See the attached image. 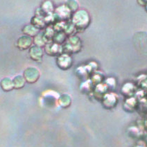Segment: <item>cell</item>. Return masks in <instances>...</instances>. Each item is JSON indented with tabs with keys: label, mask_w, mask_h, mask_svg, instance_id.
I'll return each instance as SVG.
<instances>
[{
	"label": "cell",
	"mask_w": 147,
	"mask_h": 147,
	"mask_svg": "<svg viewBox=\"0 0 147 147\" xmlns=\"http://www.w3.org/2000/svg\"><path fill=\"white\" fill-rule=\"evenodd\" d=\"M94 88V86H93L90 79L86 80V81L82 82L81 86H79V89L81 92L87 94L92 92Z\"/></svg>",
	"instance_id": "cell-13"
},
{
	"label": "cell",
	"mask_w": 147,
	"mask_h": 147,
	"mask_svg": "<svg viewBox=\"0 0 147 147\" xmlns=\"http://www.w3.org/2000/svg\"><path fill=\"white\" fill-rule=\"evenodd\" d=\"M44 33L45 37L47 38V40L48 41H52L53 36L56 34V31L53 29V26H50L46 28L45 33Z\"/></svg>",
	"instance_id": "cell-24"
},
{
	"label": "cell",
	"mask_w": 147,
	"mask_h": 147,
	"mask_svg": "<svg viewBox=\"0 0 147 147\" xmlns=\"http://www.w3.org/2000/svg\"><path fill=\"white\" fill-rule=\"evenodd\" d=\"M65 6L69 8L71 13H75L78 9V3L76 1H67L65 3Z\"/></svg>",
	"instance_id": "cell-26"
},
{
	"label": "cell",
	"mask_w": 147,
	"mask_h": 147,
	"mask_svg": "<svg viewBox=\"0 0 147 147\" xmlns=\"http://www.w3.org/2000/svg\"><path fill=\"white\" fill-rule=\"evenodd\" d=\"M58 102L59 105L63 108H68L71 103V96L68 94H62L58 97Z\"/></svg>",
	"instance_id": "cell-19"
},
{
	"label": "cell",
	"mask_w": 147,
	"mask_h": 147,
	"mask_svg": "<svg viewBox=\"0 0 147 147\" xmlns=\"http://www.w3.org/2000/svg\"><path fill=\"white\" fill-rule=\"evenodd\" d=\"M71 24L74 26L76 31L82 32L90 25V18L89 13L86 10H78L74 13L71 16Z\"/></svg>",
	"instance_id": "cell-1"
},
{
	"label": "cell",
	"mask_w": 147,
	"mask_h": 147,
	"mask_svg": "<svg viewBox=\"0 0 147 147\" xmlns=\"http://www.w3.org/2000/svg\"><path fill=\"white\" fill-rule=\"evenodd\" d=\"M22 76L26 83L33 84L38 81L40 76V73L37 68L30 67L24 70Z\"/></svg>",
	"instance_id": "cell-3"
},
{
	"label": "cell",
	"mask_w": 147,
	"mask_h": 147,
	"mask_svg": "<svg viewBox=\"0 0 147 147\" xmlns=\"http://www.w3.org/2000/svg\"><path fill=\"white\" fill-rule=\"evenodd\" d=\"M108 89H107L106 86L103 83L98 84L97 86H94V89H93V94H94V98L96 99L101 101L102 99L103 96L108 92Z\"/></svg>",
	"instance_id": "cell-12"
},
{
	"label": "cell",
	"mask_w": 147,
	"mask_h": 147,
	"mask_svg": "<svg viewBox=\"0 0 147 147\" xmlns=\"http://www.w3.org/2000/svg\"><path fill=\"white\" fill-rule=\"evenodd\" d=\"M72 63V58L70 56V55L65 53H61L56 59V65L60 69L63 70H67L71 68Z\"/></svg>",
	"instance_id": "cell-4"
},
{
	"label": "cell",
	"mask_w": 147,
	"mask_h": 147,
	"mask_svg": "<svg viewBox=\"0 0 147 147\" xmlns=\"http://www.w3.org/2000/svg\"><path fill=\"white\" fill-rule=\"evenodd\" d=\"M48 42L49 41L45 37L44 33L40 32L34 37L33 40V42L35 44V46L39 47L40 48L42 47H45Z\"/></svg>",
	"instance_id": "cell-14"
},
{
	"label": "cell",
	"mask_w": 147,
	"mask_h": 147,
	"mask_svg": "<svg viewBox=\"0 0 147 147\" xmlns=\"http://www.w3.org/2000/svg\"><path fill=\"white\" fill-rule=\"evenodd\" d=\"M31 24L33 25V26L37 28L38 30H40L42 29H45L47 26L46 23H45L44 18H42V17L40 16H34L31 19Z\"/></svg>",
	"instance_id": "cell-15"
},
{
	"label": "cell",
	"mask_w": 147,
	"mask_h": 147,
	"mask_svg": "<svg viewBox=\"0 0 147 147\" xmlns=\"http://www.w3.org/2000/svg\"><path fill=\"white\" fill-rule=\"evenodd\" d=\"M81 39L77 36H69L67 40L63 45V52L70 54V53H76L79 52L81 49Z\"/></svg>",
	"instance_id": "cell-2"
},
{
	"label": "cell",
	"mask_w": 147,
	"mask_h": 147,
	"mask_svg": "<svg viewBox=\"0 0 147 147\" xmlns=\"http://www.w3.org/2000/svg\"><path fill=\"white\" fill-rule=\"evenodd\" d=\"M137 92V87L134 83H126L123 85L121 87V92L123 96H126V98L132 97L134 96V95L136 94Z\"/></svg>",
	"instance_id": "cell-10"
},
{
	"label": "cell",
	"mask_w": 147,
	"mask_h": 147,
	"mask_svg": "<svg viewBox=\"0 0 147 147\" xmlns=\"http://www.w3.org/2000/svg\"><path fill=\"white\" fill-rule=\"evenodd\" d=\"M138 105H139V101L138 98L135 96H132V97L126 98L123 103V109L128 113H133L138 108Z\"/></svg>",
	"instance_id": "cell-9"
},
{
	"label": "cell",
	"mask_w": 147,
	"mask_h": 147,
	"mask_svg": "<svg viewBox=\"0 0 147 147\" xmlns=\"http://www.w3.org/2000/svg\"><path fill=\"white\" fill-rule=\"evenodd\" d=\"M33 44V39L31 37L24 36L20 37L16 42V46L19 49L24 51L31 47Z\"/></svg>",
	"instance_id": "cell-8"
},
{
	"label": "cell",
	"mask_w": 147,
	"mask_h": 147,
	"mask_svg": "<svg viewBox=\"0 0 147 147\" xmlns=\"http://www.w3.org/2000/svg\"><path fill=\"white\" fill-rule=\"evenodd\" d=\"M29 54L30 58L36 62H40L43 57V51L42 48L37 46H31L30 48Z\"/></svg>",
	"instance_id": "cell-11"
},
{
	"label": "cell",
	"mask_w": 147,
	"mask_h": 147,
	"mask_svg": "<svg viewBox=\"0 0 147 147\" xmlns=\"http://www.w3.org/2000/svg\"><path fill=\"white\" fill-rule=\"evenodd\" d=\"M0 87L5 92H10L14 89L12 79L8 77H5L0 81Z\"/></svg>",
	"instance_id": "cell-16"
},
{
	"label": "cell",
	"mask_w": 147,
	"mask_h": 147,
	"mask_svg": "<svg viewBox=\"0 0 147 147\" xmlns=\"http://www.w3.org/2000/svg\"><path fill=\"white\" fill-rule=\"evenodd\" d=\"M22 32L25 36H27L32 38V37L36 36L40 32V30H38L35 26H33L32 24H28L23 27Z\"/></svg>",
	"instance_id": "cell-17"
},
{
	"label": "cell",
	"mask_w": 147,
	"mask_h": 147,
	"mask_svg": "<svg viewBox=\"0 0 147 147\" xmlns=\"http://www.w3.org/2000/svg\"><path fill=\"white\" fill-rule=\"evenodd\" d=\"M63 32L65 33V34L67 36H74V33L76 32V29H75L74 26H73V24L71 23H69V24H65L64 30H63Z\"/></svg>",
	"instance_id": "cell-25"
},
{
	"label": "cell",
	"mask_w": 147,
	"mask_h": 147,
	"mask_svg": "<svg viewBox=\"0 0 147 147\" xmlns=\"http://www.w3.org/2000/svg\"><path fill=\"white\" fill-rule=\"evenodd\" d=\"M103 107L106 109H112L117 106L118 103V97L113 92H107L101 100Z\"/></svg>",
	"instance_id": "cell-6"
},
{
	"label": "cell",
	"mask_w": 147,
	"mask_h": 147,
	"mask_svg": "<svg viewBox=\"0 0 147 147\" xmlns=\"http://www.w3.org/2000/svg\"><path fill=\"white\" fill-rule=\"evenodd\" d=\"M90 80L91 81L92 83V85L94 87L97 86L98 84L103 83V76L99 72H94L92 74V76H90Z\"/></svg>",
	"instance_id": "cell-21"
},
{
	"label": "cell",
	"mask_w": 147,
	"mask_h": 147,
	"mask_svg": "<svg viewBox=\"0 0 147 147\" xmlns=\"http://www.w3.org/2000/svg\"><path fill=\"white\" fill-rule=\"evenodd\" d=\"M105 86L108 90H114L117 86V81L114 78H108L104 81Z\"/></svg>",
	"instance_id": "cell-23"
},
{
	"label": "cell",
	"mask_w": 147,
	"mask_h": 147,
	"mask_svg": "<svg viewBox=\"0 0 147 147\" xmlns=\"http://www.w3.org/2000/svg\"><path fill=\"white\" fill-rule=\"evenodd\" d=\"M13 87H14L15 89L20 90L22 89V88H24L25 86V81L24 77H23L22 75H17L13 78Z\"/></svg>",
	"instance_id": "cell-18"
},
{
	"label": "cell",
	"mask_w": 147,
	"mask_h": 147,
	"mask_svg": "<svg viewBox=\"0 0 147 147\" xmlns=\"http://www.w3.org/2000/svg\"><path fill=\"white\" fill-rule=\"evenodd\" d=\"M54 13L57 16L58 20L60 22H65L70 18H71V13L69 8L65 5H61L55 9Z\"/></svg>",
	"instance_id": "cell-7"
},
{
	"label": "cell",
	"mask_w": 147,
	"mask_h": 147,
	"mask_svg": "<svg viewBox=\"0 0 147 147\" xmlns=\"http://www.w3.org/2000/svg\"><path fill=\"white\" fill-rule=\"evenodd\" d=\"M40 8L46 16L53 13V3L50 1H47L43 2Z\"/></svg>",
	"instance_id": "cell-20"
},
{
	"label": "cell",
	"mask_w": 147,
	"mask_h": 147,
	"mask_svg": "<svg viewBox=\"0 0 147 147\" xmlns=\"http://www.w3.org/2000/svg\"><path fill=\"white\" fill-rule=\"evenodd\" d=\"M67 36L65 34L64 32H58L56 33V34L53 36L52 42L56 43V44L62 45L66 41Z\"/></svg>",
	"instance_id": "cell-22"
},
{
	"label": "cell",
	"mask_w": 147,
	"mask_h": 147,
	"mask_svg": "<svg viewBox=\"0 0 147 147\" xmlns=\"http://www.w3.org/2000/svg\"><path fill=\"white\" fill-rule=\"evenodd\" d=\"M45 52L50 56H58L63 53V45H60L53 42L52 41H49L45 46Z\"/></svg>",
	"instance_id": "cell-5"
}]
</instances>
